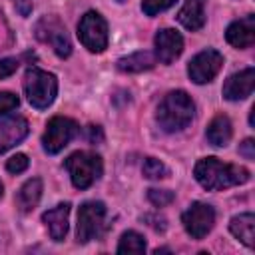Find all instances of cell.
<instances>
[{"mask_svg":"<svg viewBox=\"0 0 255 255\" xmlns=\"http://www.w3.org/2000/svg\"><path fill=\"white\" fill-rule=\"evenodd\" d=\"M145 251V239L137 231H126L120 237L118 253H143Z\"/></svg>","mask_w":255,"mask_h":255,"instance_id":"21","label":"cell"},{"mask_svg":"<svg viewBox=\"0 0 255 255\" xmlns=\"http://www.w3.org/2000/svg\"><path fill=\"white\" fill-rule=\"evenodd\" d=\"M40 197H42V179L32 177V179H28V181L18 189L16 205H18L20 211L28 213V211H32V209L38 205Z\"/></svg>","mask_w":255,"mask_h":255,"instance_id":"18","label":"cell"},{"mask_svg":"<svg viewBox=\"0 0 255 255\" xmlns=\"http://www.w3.org/2000/svg\"><path fill=\"white\" fill-rule=\"evenodd\" d=\"M28 135V122L20 116L0 120V153L14 147Z\"/></svg>","mask_w":255,"mask_h":255,"instance_id":"14","label":"cell"},{"mask_svg":"<svg viewBox=\"0 0 255 255\" xmlns=\"http://www.w3.org/2000/svg\"><path fill=\"white\" fill-rule=\"evenodd\" d=\"M78 124L72 118H64V116H56L48 122L46 131L42 135V147L46 153H58L62 151L78 133Z\"/></svg>","mask_w":255,"mask_h":255,"instance_id":"8","label":"cell"},{"mask_svg":"<svg viewBox=\"0 0 255 255\" xmlns=\"http://www.w3.org/2000/svg\"><path fill=\"white\" fill-rule=\"evenodd\" d=\"M24 92H26L28 102L36 110H46L56 100L58 80L54 74L32 66L26 70V76H24Z\"/></svg>","mask_w":255,"mask_h":255,"instance_id":"3","label":"cell"},{"mask_svg":"<svg viewBox=\"0 0 255 255\" xmlns=\"http://www.w3.org/2000/svg\"><path fill=\"white\" fill-rule=\"evenodd\" d=\"M48 233L54 241H64L66 233H68V219H70V203H60L52 209H48L42 215Z\"/></svg>","mask_w":255,"mask_h":255,"instance_id":"15","label":"cell"},{"mask_svg":"<svg viewBox=\"0 0 255 255\" xmlns=\"http://www.w3.org/2000/svg\"><path fill=\"white\" fill-rule=\"evenodd\" d=\"M2 193H4V187H2V181H0V197H2Z\"/></svg>","mask_w":255,"mask_h":255,"instance_id":"30","label":"cell"},{"mask_svg":"<svg viewBox=\"0 0 255 255\" xmlns=\"http://www.w3.org/2000/svg\"><path fill=\"white\" fill-rule=\"evenodd\" d=\"M66 169L70 173V179H72L74 187L88 189V187H92L102 177L104 165H102V157L98 153H92V151H74L66 159Z\"/></svg>","mask_w":255,"mask_h":255,"instance_id":"4","label":"cell"},{"mask_svg":"<svg viewBox=\"0 0 255 255\" xmlns=\"http://www.w3.org/2000/svg\"><path fill=\"white\" fill-rule=\"evenodd\" d=\"M173 4H175V0H143V2H141V10H143V14H147V16H155V14L167 10V8L173 6Z\"/></svg>","mask_w":255,"mask_h":255,"instance_id":"24","label":"cell"},{"mask_svg":"<svg viewBox=\"0 0 255 255\" xmlns=\"http://www.w3.org/2000/svg\"><path fill=\"white\" fill-rule=\"evenodd\" d=\"M78 38L90 52H104L108 48V24L104 16L96 10L86 12L78 24Z\"/></svg>","mask_w":255,"mask_h":255,"instance_id":"6","label":"cell"},{"mask_svg":"<svg viewBox=\"0 0 255 255\" xmlns=\"http://www.w3.org/2000/svg\"><path fill=\"white\" fill-rule=\"evenodd\" d=\"M177 20L183 28L195 32L205 24V0H185L177 12Z\"/></svg>","mask_w":255,"mask_h":255,"instance_id":"16","label":"cell"},{"mask_svg":"<svg viewBox=\"0 0 255 255\" xmlns=\"http://www.w3.org/2000/svg\"><path fill=\"white\" fill-rule=\"evenodd\" d=\"M181 223L185 227V231L193 237V239H203L213 223H215V209L209 203L203 201H195L189 205V209L181 215Z\"/></svg>","mask_w":255,"mask_h":255,"instance_id":"9","label":"cell"},{"mask_svg":"<svg viewBox=\"0 0 255 255\" xmlns=\"http://www.w3.org/2000/svg\"><path fill=\"white\" fill-rule=\"evenodd\" d=\"M193 175L197 183L207 189V191H217V189H227L233 185H241L249 181L251 173L243 165L235 163H223L217 157H203L195 163Z\"/></svg>","mask_w":255,"mask_h":255,"instance_id":"1","label":"cell"},{"mask_svg":"<svg viewBox=\"0 0 255 255\" xmlns=\"http://www.w3.org/2000/svg\"><path fill=\"white\" fill-rule=\"evenodd\" d=\"M221 66H223V56L217 50L207 48L191 58L187 66V74L195 84H207L219 74Z\"/></svg>","mask_w":255,"mask_h":255,"instance_id":"10","label":"cell"},{"mask_svg":"<svg viewBox=\"0 0 255 255\" xmlns=\"http://www.w3.org/2000/svg\"><path fill=\"white\" fill-rule=\"evenodd\" d=\"M141 171H143V175H145L147 179H161V177H165V175L169 173L167 167H165L159 159H155V157H147V159L143 161Z\"/></svg>","mask_w":255,"mask_h":255,"instance_id":"22","label":"cell"},{"mask_svg":"<svg viewBox=\"0 0 255 255\" xmlns=\"http://www.w3.org/2000/svg\"><path fill=\"white\" fill-rule=\"evenodd\" d=\"M118 2H124V0H118Z\"/></svg>","mask_w":255,"mask_h":255,"instance_id":"31","label":"cell"},{"mask_svg":"<svg viewBox=\"0 0 255 255\" xmlns=\"http://www.w3.org/2000/svg\"><path fill=\"white\" fill-rule=\"evenodd\" d=\"M153 44H155V60H159L161 64L175 62L179 58V54L183 52V38L179 32H175L171 28L157 30Z\"/></svg>","mask_w":255,"mask_h":255,"instance_id":"11","label":"cell"},{"mask_svg":"<svg viewBox=\"0 0 255 255\" xmlns=\"http://www.w3.org/2000/svg\"><path fill=\"white\" fill-rule=\"evenodd\" d=\"M193 112H195V106H193V100L187 96V92L173 90L159 102L155 120L163 131L173 133L189 126V122L193 120Z\"/></svg>","mask_w":255,"mask_h":255,"instance_id":"2","label":"cell"},{"mask_svg":"<svg viewBox=\"0 0 255 255\" xmlns=\"http://www.w3.org/2000/svg\"><path fill=\"white\" fill-rule=\"evenodd\" d=\"M225 38L233 48H249L255 42V16L247 14L245 18H239L231 22L225 30Z\"/></svg>","mask_w":255,"mask_h":255,"instance_id":"13","label":"cell"},{"mask_svg":"<svg viewBox=\"0 0 255 255\" xmlns=\"http://www.w3.org/2000/svg\"><path fill=\"white\" fill-rule=\"evenodd\" d=\"M28 163H30V159H28L26 153H16V155H12V157L6 161V169H8L10 173H22V171L28 169Z\"/></svg>","mask_w":255,"mask_h":255,"instance_id":"25","label":"cell"},{"mask_svg":"<svg viewBox=\"0 0 255 255\" xmlns=\"http://www.w3.org/2000/svg\"><path fill=\"white\" fill-rule=\"evenodd\" d=\"M231 233L245 243L247 247H253V229H255V215L253 213H239L229 223Z\"/></svg>","mask_w":255,"mask_h":255,"instance_id":"20","label":"cell"},{"mask_svg":"<svg viewBox=\"0 0 255 255\" xmlns=\"http://www.w3.org/2000/svg\"><path fill=\"white\" fill-rule=\"evenodd\" d=\"M155 66V56L151 52H133L129 56H124L118 60V70L120 72H143L151 70Z\"/></svg>","mask_w":255,"mask_h":255,"instance_id":"19","label":"cell"},{"mask_svg":"<svg viewBox=\"0 0 255 255\" xmlns=\"http://www.w3.org/2000/svg\"><path fill=\"white\" fill-rule=\"evenodd\" d=\"M14 2H16V6H18L20 14H22V16H28V12H30V8H32L30 0H14Z\"/></svg>","mask_w":255,"mask_h":255,"instance_id":"29","label":"cell"},{"mask_svg":"<svg viewBox=\"0 0 255 255\" xmlns=\"http://www.w3.org/2000/svg\"><path fill=\"white\" fill-rule=\"evenodd\" d=\"M106 229V205L102 201H86L78 211V243H88L100 237Z\"/></svg>","mask_w":255,"mask_h":255,"instance_id":"5","label":"cell"},{"mask_svg":"<svg viewBox=\"0 0 255 255\" xmlns=\"http://www.w3.org/2000/svg\"><path fill=\"white\" fill-rule=\"evenodd\" d=\"M34 34L40 42L48 44L60 58H68L72 54V42L68 38V32L56 16H44L42 20H38Z\"/></svg>","mask_w":255,"mask_h":255,"instance_id":"7","label":"cell"},{"mask_svg":"<svg viewBox=\"0 0 255 255\" xmlns=\"http://www.w3.org/2000/svg\"><path fill=\"white\" fill-rule=\"evenodd\" d=\"M239 153L245 157V159H253L255 157V141L251 137H247L243 143H239Z\"/></svg>","mask_w":255,"mask_h":255,"instance_id":"28","label":"cell"},{"mask_svg":"<svg viewBox=\"0 0 255 255\" xmlns=\"http://www.w3.org/2000/svg\"><path fill=\"white\" fill-rule=\"evenodd\" d=\"M18 66H20V62L16 58H4V60H0V80L12 76L18 70Z\"/></svg>","mask_w":255,"mask_h":255,"instance_id":"27","label":"cell"},{"mask_svg":"<svg viewBox=\"0 0 255 255\" xmlns=\"http://www.w3.org/2000/svg\"><path fill=\"white\" fill-rule=\"evenodd\" d=\"M253 88H255V70L245 68L227 78L223 86V98L229 102H239V100L249 98L253 94Z\"/></svg>","mask_w":255,"mask_h":255,"instance_id":"12","label":"cell"},{"mask_svg":"<svg viewBox=\"0 0 255 255\" xmlns=\"http://www.w3.org/2000/svg\"><path fill=\"white\" fill-rule=\"evenodd\" d=\"M205 135H207V141H209L211 145H215V147H225V145L229 143L231 135H233L231 120H229L227 116H223V114L215 116V118L209 122Z\"/></svg>","mask_w":255,"mask_h":255,"instance_id":"17","label":"cell"},{"mask_svg":"<svg viewBox=\"0 0 255 255\" xmlns=\"http://www.w3.org/2000/svg\"><path fill=\"white\" fill-rule=\"evenodd\" d=\"M173 191H169V189H149L147 191V199L155 205V207H165V205H169L171 201H173Z\"/></svg>","mask_w":255,"mask_h":255,"instance_id":"23","label":"cell"},{"mask_svg":"<svg viewBox=\"0 0 255 255\" xmlns=\"http://www.w3.org/2000/svg\"><path fill=\"white\" fill-rule=\"evenodd\" d=\"M20 104L18 96L12 94V92H0V116H6L8 112L16 110Z\"/></svg>","mask_w":255,"mask_h":255,"instance_id":"26","label":"cell"}]
</instances>
